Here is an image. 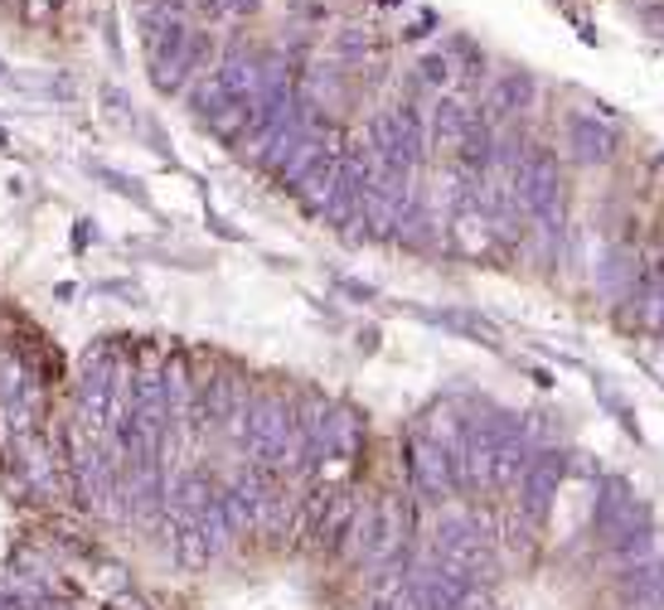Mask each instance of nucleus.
I'll list each match as a JSON object with an SVG mask.
<instances>
[{
    "mask_svg": "<svg viewBox=\"0 0 664 610\" xmlns=\"http://www.w3.org/2000/svg\"><path fill=\"white\" fill-rule=\"evenodd\" d=\"M422 73L432 78V82H441V78H447V63H441V59H422Z\"/></svg>",
    "mask_w": 664,
    "mask_h": 610,
    "instance_id": "nucleus-1",
    "label": "nucleus"
},
{
    "mask_svg": "<svg viewBox=\"0 0 664 610\" xmlns=\"http://www.w3.org/2000/svg\"><path fill=\"white\" fill-rule=\"evenodd\" d=\"M383 6H398V0H383Z\"/></svg>",
    "mask_w": 664,
    "mask_h": 610,
    "instance_id": "nucleus-2",
    "label": "nucleus"
}]
</instances>
